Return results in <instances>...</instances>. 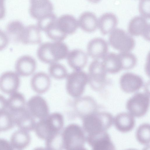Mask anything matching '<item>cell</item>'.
I'll use <instances>...</instances> for the list:
<instances>
[{
	"label": "cell",
	"instance_id": "26",
	"mask_svg": "<svg viewBox=\"0 0 150 150\" xmlns=\"http://www.w3.org/2000/svg\"><path fill=\"white\" fill-rule=\"evenodd\" d=\"M118 23L116 16L112 13H108L103 14L98 21V27L104 35L110 33L114 30Z\"/></svg>",
	"mask_w": 150,
	"mask_h": 150
},
{
	"label": "cell",
	"instance_id": "6",
	"mask_svg": "<svg viewBox=\"0 0 150 150\" xmlns=\"http://www.w3.org/2000/svg\"><path fill=\"white\" fill-rule=\"evenodd\" d=\"M149 92H138L135 93L127 100L126 108L133 116L139 117L144 115L149 106Z\"/></svg>",
	"mask_w": 150,
	"mask_h": 150
},
{
	"label": "cell",
	"instance_id": "41",
	"mask_svg": "<svg viewBox=\"0 0 150 150\" xmlns=\"http://www.w3.org/2000/svg\"><path fill=\"white\" fill-rule=\"evenodd\" d=\"M89 2L93 3H96L99 2L100 0H87Z\"/></svg>",
	"mask_w": 150,
	"mask_h": 150
},
{
	"label": "cell",
	"instance_id": "35",
	"mask_svg": "<svg viewBox=\"0 0 150 150\" xmlns=\"http://www.w3.org/2000/svg\"><path fill=\"white\" fill-rule=\"evenodd\" d=\"M57 18L56 15L52 13L38 20L37 26L40 31L44 32L47 26Z\"/></svg>",
	"mask_w": 150,
	"mask_h": 150
},
{
	"label": "cell",
	"instance_id": "8",
	"mask_svg": "<svg viewBox=\"0 0 150 150\" xmlns=\"http://www.w3.org/2000/svg\"><path fill=\"white\" fill-rule=\"evenodd\" d=\"M106 73L102 62L98 60L91 62L89 67L88 83L93 90L98 91L105 87L107 82Z\"/></svg>",
	"mask_w": 150,
	"mask_h": 150
},
{
	"label": "cell",
	"instance_id": "10",
	"mask_svg": "<svg viewBox=\"0 0 150 150\" xmlns=\"http://www.w3.org/2000/svg\"><path fill=\"white\" fill-rule=\"evenodd\" d=\"M86 141L94 150H113L115 146L106 131L92 135H87Z\"/></svg>",
	"mask_w": 150,
	"mask_h": 150
},
{
	"label": "cell",
	"instance_id": "15",
	"mask_svg": "<svg viewBox=\"0 0 150 150\" xmlns=\"http://www.w3.org/2000/svg\"><path fill=\"white\" fill-rule=\"evenodd\" d=\"M120 83L122 90L130 93L138 91L143 86L142 79L138 75L131 72H126L121 76Z\"/></svg>",
	"mask_w": 150,
	"mask_h": 150
},
{
	"label": "cell",
	"instance_id": "39",
	"mask_svg": "<svg viewBox=\"0 0 150 150\" xmlns=\"http://www.w3.org/2000/svg\"><path fill=\"white\" fill-rule=\"evenodd\" d=\"M8 109L7 99L0 95V112Z\"/></svg>",
	"mask_w": 150,
	"mask_h": 150
},
{
	"label": "cell",
	"instance_id": "18",
	"mask_svg": "<svg viewBox=\"0 0 150 150\" xmlns=\"http://www.w3.org/2000/svg\"><path fill=\"white\" fill-rule=\"evenodd\" d=\"M36 68L35 59L29 55H24L19 57L15 64L16 72L19 75L26 77L33 74Z\"/></svg>",
	"mask_w": 150,
	"mask_h": 150
},
{
	"label": "cell",
	"instance_id": "32",
	"mask_svg": "<svg viewBox=\"0 0 150 150\" xmlns=\"http://www.w3.org/2000/svg\"><path fill=\"white\" fill-rule=\"evenodd\" d=\"M137 140L141 144L146 146L150 145V125L147 123L140 125L136 132Z\"/></svg>",
	"mask_w": 150,
	"mask_h": 150
},
{
	"label": "cell",
	"instance_id": "34",
	"mask_svg": "<svg viewBox=\"0 0 150 150\" xmlns=\"http://www.w3.org/2000/svg\"><path fill=\"white\" fill-rule=\"evenodd\" d=\"M15 125L12 115L8 110L0 112V133L12 129Z\"/></svg>",
	"mask_w": 150,
	"mask_h": 150
},
{
	"label": "cell",
	"instance_id": "4",
	"mask_svg": "<svg viewBox=\"0 0 150 150\" xmlns=\"http://www.w3.org/2000/svg\"><path fill=\"white\" fill-rule=\"evenodd\" d=\"M61 132L63 149L67 150L85 149L86 136L83 128L79 125L71 123Z\"/></svg>",
	"mask_w": 150,
	"mask_h": 150
},
{
	"label": "cell",
	"instance_id": "7",
	"mask_svg": "<svg viewBox=\"0 0 150 150\" xmlns=\"http://www.w3.org/2000/svg\"><path fill=\"white\" fill-rule=\"evenodd\" d=\"M109 41L110 45L120 52H130L135 44L132 36L120 28L115 29L110 33Z\"/></svg>",
	"mask_w": 150,
	"mask_h": 150
},
{
	"label": "cell",
	"instance_id": "23",
	"mask_svg": "<svg viewBox=\"0 0 150 150\" xmlns=\"http://www.w3.org/2000/svg\"><path fill=\"white\" fill-rule=\"evenodd\" d=\"M31 141L28 132L20 129L12 134L10 142L13 149L22 150L27 147Z\"/></svg>",
	"mask_w": 150,
	"mask_h": 150
},
{
	"label": "cell",
	"instance_id": "28",
	"mask_svg": "<svg viewBox=\"0 0 150 150\" xmlns=\"http://www.w3.org/2000/svg\"><path fill=\"white\" fill-rule=\"evenodd\" d=\"M40 30L37 25L25 27L21 42L24 45L40 44L41 41Z\"/></svg>",
	"mask_w": 150,
	"mask_h": 150
},
{
	"label": "cell",
	"instance_id": "22",
	"mask_svg": "<svg viewBox=\"0 0 150 150\" xmlns=\"http://www.w3.org/2000/svg\"><path fill=\"white\" fill-rule=\"evenodd\" d=\"M57 23L61 31L67 35L74 34L79 27L78 21L70 14L63 15L57 18Z\"/></svg>",
	"mask_w": 150,
	"mask_h": 150
},
{
	"label": "cell",
	"instance_id": "14",
	"mask_svg": "<svg viewBox=\"0 0 150 150\" xmlns=\"http://www.w3.org/2000/svg\"><path fill=\"white\" fill-rule=\"evenodd\" d=\"M20 83L19 75L13 71H7L0 76V90L7 94L17 91Z\"/></svg>",
	"mask_w": 150,
	"mask_h": 150
},
{
	"label": "cell",
	"instance_id": "25",
	"mask_svg": "<svg viewBox=\"0 0 150 150\" xmlns=\"http://www.w3.org/2000/svg\"><path fill=\"white\" fill-rule=\"evenodd\" d=\"M78 21L79 27L86 32H93L98 27L97 18L94 13L90 12L82 13Z\"/></svg>",
	"mask_w": 150,
	"mask_h": 150
},
{
	"label": "cell",
	"instance_id": "37",
	"mask_svg": "<svg viewBox=\"0 0 150 150\" xmlns=\"http://www.w3.org/2000/svg\"><path fill=\"white\" fill-rule=\"evenodd\" d=\"M9 41L6 33L0 29V51L4 50L6 47Z\"/></svg>",
	"mask_w": 150,
	"mask_h": 150
},
{
	"label": "cell",
	"instance_id": "19",
	"mask_svg": "<svg viewBox=\"0 0 150 150\" xmlns=\"http://www.w3.org/2000/svg\"><path fill=\"white\" fill-rule=\"evenodd\" d=\"M66 58L69 66L74 70H82L88 60V54L79 49L69 51Z\"/></svg>",
	"mask_w": 150,
	"mask_h": 150
},
{
	"label": "cell",
	"instance_id": "33",
	"mask_svg": "<svg viewBox=\"0 0 150 150\" xmlns=\"http://www.w3.org/2000/svg\"><path fill=\"white\" fill-rule=\"evenodd\" d=\"M118 54L121 62L122 69H130L135 66L137 59L133 54L130 52H120Z\"/></svg>",
	"mask_w": 150,
	"mask_h": 150
},
{
	"label": "cell",
	"instance_id": "11",
	"mask_svg": "<svg viewBox=\"0 0 150 150\" xmlns=\"http://www.w3.org/2000/svg\"><path fill=\"white\" fill-rule=\"evenodd\" d=\"M129 34L131 36H142L146 40L150 39V25L146 18L136 16L130 21L128 28Z\"/></svg>",
	"mask_w": 150,
	"mask_h": 150
},
{
	"label": "cell",
	"instance_id": "27",
	"mask_svg": "<svg viewBox=\"0 0 150 150\" xmlns=\"http://www.w3.org/2000/svg\"><path fill=\"white\" fill-rule=\"evenodd\" d=\"M103 60L102 64L107 73L116 74L122 69L121 62L118 54L112 52L107 53Z\"/></svg>",
	"mask_w": 150,
	"mask_h": 150
},
{
	"label": "cell",
	"instance_id": "13",
	"mask_svg": "<svg viewBox=\"0 0 150 150\" xmlns=\"http://www.w3.org/2000/svg\"><path fill=\"white\" fill-rule=\"evenodd\" d=\"M11 113L12 115L15 125L19 129L28 132L34 130L36 123L35 118L30 113L26 107Z\"/></svg>",
	"mask_w": 150,
	"mask_h": 150
},
{
	"label": "cell",
	"instance_id": "16",
	"mask_svg": "<svg viewBox=\"0 0 150 150\" xmlns=\"http://www.w3.org/2000/svg\"><path fill=\"white\" fill-rule=\"evenodd\" d=\"M30 14L37 20L53 13V6L50 0H30Z\"/></svg>",
	"mask_w": 150,
	"mask_h": 150
},
{
	"label": "cell",
	"instance_id": "3",
	"mask_svg": "<svg viewBox=\"0 0 150 150\" xmlns=\"http://www.w3.org/2000/svg\"><path fill=\"white\" fill-rule=\"evenodd\" d=\"M83 129L87 135L94 134L106 131L112 125L114 118L106 112L96 111L82 119Z\"/></svg>",
	"mask_w": 150,
	"mask_h": 150
},
{
	"label": "cell",
	"instance_id": "31",
	"mask_svg": "<svg viewBox=\"0 0 150 150\" xmlns=\"http://www.w3.org/2000/svg\"><path fill=\"white\" fill-rule=\"evenodd\" d=\"M48 71L50 76L57 80H62L66 78L68 74L66 67L58 62L50 64Z\"/></svg>",
	"mask_w": 150,
	"mask_h": 150
},
{
	"label": "cell",
	"instance_id": "36",
	"mask_svg": "<svg viewBox=\"0 0 150 150\" xmlns=\"http://www.w3.org/2000/svg\"><path fill=\"white\" fill-rule=\"evenodd\" d=\"M150 0H140L139 8L140 13L146 18H150Z\"/></svg>",
	"mask_w": 150,
	"mask_h": 150
},
{
	"label": "cell",
	"instance_id": "17",
	"mask_svg": "<svg viewBox=\"0 0 150 150\" xmlns=\"http://www.w3.org/2000/svg\"><path fill=\"white\" fill-rule=\"evenodd\" d=\"M87 54L95 60L103 59L108 53V45L104 39L100 38L91 40L87 45Z\"/></svg>",
	"mask_w": 150,
	"mask_h": 150
},
{
	"label": "cell",
	"instance_id": "21",
	"mask_svg": "<svg viewBox=\"0 0 150 150\" xmlns=\"http://www.w3.org/2000/svg\"><path fill=\"white\" fill-rule=\"evenodd\" d=\"M113 122L116 129L123 133L131 131L134 127L135 125L133 116L127 112L118 114L114 118Z\"/></svg>",
	"mask_w": 150,
	"mask_h": 150
},
{
	"label": "cell",
	"instance_id": "20",
	"mask_svg": "<svg viewBox=\"0 0 150 150\" xmlns=\"http://www.w3.org/2000/svg\"><path fill=\"white\" fill-rule=\"evenodd\" d=\"M49 75L45 72L40 71L35 74L30 80V86L33 90L40 94L44 93L49 89L51 85Z\"/></svg>",
	"mask_w": 150,
	"mask_h": 150
},
{
	"label": "cell",
	"instance_id": "12",
	"mask_svg": "<svg viewBox=\"0 0 150 150\" xmlns=\"http://www.w3.org/2000/svg\"><path fill=\"white\" fill-rule=\"evenodd\" d=\"M74 107L77 115L82 119L85 116L98 111V106L91 97L85 96L76 98Z\"/></svg>",
	"mask_w": 150,
	"mask_h": 150
},
{
	"label": "cell",
	"instance_id": "2",
	"mask_svg": "<svg viewBox=\"0 0 150 150\" xmlns=\"http://www.w3.org/2000/svg\"><path fill=\"white\" fill-rule=\"evenodd\" d=\"M64 125L62 115L54 112L36 122L34 130L39 138L46 140L60 132Z\"/></svg>",
	"mask_w": 150,
	"mask_h": 150
},
{
	"label": "cell",
	"instance_id": "24",
	"mask_svg": "<svg viewBox=\"0 0 150 150\" xmlns=\"http://www.w3.org/2000/svg\"><path fill=\"white\" fill-rule=\"evenodd\" d=\"M25 27L21 21L16 20L9 22L6 30L9 41L13 43L21 42Z\"/></svg>",
	"mask_w": 150,
	"mask_h": 150
},
{
	"label": "cell",
	"instance_id": "30",
	"mask_svg": "<svg viewBox=\"0 0 150 150\" xmlns=\"http://www.w3.org/2000/svg\"><path fill=\"white\" fill-rule=\"evenodd\" d=\"M57 19L51 23L44 32L48 37L53 41H63L67 35L60 29L57 24Z\"/></svg>",
	"mask_w": 150,
	"mask_h": 150
},
{
	"label": "cell",
	"instance_id": "38",
	"mask_svg": "<svg viewBox=\"0 0 150 150\" xmlns=\"http://www.w3.org/2000/svg\"><path fill=\"white\" fill-rule=\"evenodd\" d=\"M13 150L10 142L3 138H0V150Z\"/></svg>",
	"mask_w": 150,
	"mask_h": 150
},
{
	"label": "cell",
	"instance_id": "1",
	"mask_svg": "<svg viewBox=\"0 0 150 150\" xmlns=\"http://www.w3.org/2000/svg\"><path fill=\"white\" fill-rule=\"evenodd\" d=\"M69 51L68 46L63 41H53L41 44L37 54L41 61L50 64L66 58Z\"/></svg>",
	"mask_w": 150,
	"mask_h": 150
},
{
	"label": "cell",
	"instance_id": "29",
	"mask_svg": "<svg viewBox=\"0 0 150 150\" xmlns=\"http://www.w3.org/2000/svg\"><path fill=\"white\" fill-rule=\"evenodd\" d=\"M10 95L7 99V110L10 112H15L26 107L25 99L23 94L16 91Z\"/></svg>",
	"mask_w": 150,
	"mask_h": 150
},
{
	"label": "cell",
	"instance_id": "5",
	"mask_svg": "<svg viewBox=\"0 0 150 150\" xmlns=\"http://www.w3.org/2000/svg\"><path fill=\"white\" fill-rule=\"evenodd\" d=\"M66 88L71 96L76 98L81 96L88 83V76L82 70H74L68 74L66 78Z\"/></svg>",
	"mask_w": 150,
	"mask_h": 150
},
{
	"label": "cell",
	"instance_id": "9",
	"mask_svg": "<svg viewBox=\"0 0 150 150\" xmlns=\"http://www.w3.org/2000/svg\"><path fill=\"white\" fill-rule=\"evenodd\" d=\"M26 107L35 119L41 120L49 114L47 103L42 97L39 95L31 97L26 103Z\"/></svg>",
	"mask_w": 150,
	"mask_h": 150
},
{
	"label": "cell",
	"instance_id": "40",
	"mask_svg": "<svg viewBox=\"0 0 150 150\" xmlns=\"http://www.w3.org/2000/svg\"><path fill=\"white\" fill-rule=\"evenodd\" d=\"M5 0H0V20L4 18L6 13L4 6Z\"/></svg>",
	"mask_w": 150,
	"mask_h": 150
}]
</instances>
